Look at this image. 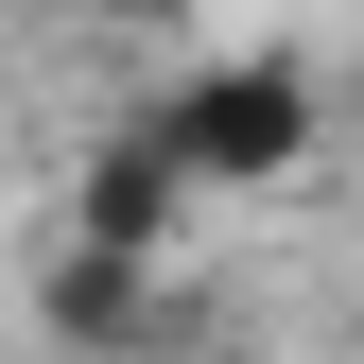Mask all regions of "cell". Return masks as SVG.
<instances>
[{"label": "cell", "mask_w": 364, "mask_h": 364, "mask_svg": "<svg viewBox=\"0 0 364 364\" xmlns=\"http://www.w3.org/2000/svg\"><path fill=\"white\" fill-rule=\"evenodd\" d=\"M156 139L191 156V191H295V173H312V70L208 53V70L156 87Z\"/></svg>", "instance_id": "6da1fadb"}, {"label": "cell", "mask_w": 364, "mask_h": 364, "mask_svg": "<svg viewBox=\"0 0 364 364\" xmlns=\"http://www.w3.org/2000/svg\"><path fill=\"white\" fill-rule=\"evenodd\" d=\"M191 208H208V191H191V156L156 139V105L122 122V139H87V173H70V225H87V243H122V260H156Z\"/></svg>", "instance_id": "7a4b0ae2"}, {"label": "cell", "mask_w": 364, "mask_h": 364, "mask_svg": "<svg viewBox=\"0 0 364 364\" xmlns=\"http://www.w3.org/2000/svg\"><path fill=\"white\" fill-rule=\"evenodd\" d=\"M35 312H53V347H87V364H139L156 347V260H122V243H53V278H35Z\"/></svg>", "instance_id": "3957f363"}, {"label": "cell", "mask_w": 364, "mask_h": 364, "mask_svg": "<svg viewBox=\"0 0 364 364\" xmlns=\"http://www.w3.org/2000/svg\"><path fill=\"white\" fill-rule=\"evenodd\" d=\"M225 364H260V347H225Z\"/></svg>", "instance_id": "277c9868"}]
</instances>
